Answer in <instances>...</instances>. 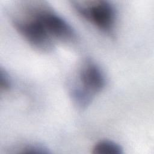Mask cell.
I'll return each instance as SVG.
<instances>
[{
	"label": "cell",
	"instance_id": "6da1fadb",
	"mask_svg": "<svg viewBox=\"0 0 154 154\" xmlns=\"http://www.w3.org/2000/svg\"><path fill=\"white\" fill-rule=\"evenodd\" d=\"M43 1L24 2L17 13L13 14L12 23L17 32L34 48L49 52L54 47L55 40L45 25L43 13Z\"/></svg>",
	"mask_w": 154,
	"mask_h": 154
},
{
	"label": "cell",
	"instance_id": "7a4b0ae2",
	"mask_svg": "<svg viewBox=\"0 0 154 154\" xmlns=\"http://www.w3.org/2000/svg\"><path fill=\"white\" fill-rule=\"evenodd\" d=\"M105 78L101 69L91 60L82 65L76 83L71 87L70 96L75 105L84 109L105 87Z\"/></svg>",
	"mask_w": 154,
	"mask_h": 154
},
{
	"label": "cell",
	"instance_id": "3957f363",
	"mask_svg": "<svg viewBox=\"0 0 154 154\" xmlns=\"http://www.w3.org/2000/svg\"><path fill=\"white\" fill-rule=\"evenodd\" d=\"M75 11L84 19L95 25L103 32L112 35L116 23L114 6L106 1H73Z\"/></svg>",
	"mask_w": 154,
	"mask_h": 154
},
{
	"label": "cell",
	"instance_id": "277c9868",
	"mask_svg": "<svg viewBox=\"0 0 154 154\" xmlns=\"http://www.w3.org/2000/svg\"><path fill=\"white\" fill-rule=\"evenodd\" d=\"M94 154H122L123 149L118 144L109 140H102L93 148Z\"/></svg>",
	"mask_w": 154,
	"mask_h": 154
},
{
	"label": "cell",
	"instance_id": "5b68a950",
	"mask_svg": "<svg viewBox=\"0 0 154 154\" xmlns=\"http://www.w3.org/2000/svg\"><path fill=\"white\" fill-rule=\"evenodd\" d=\"M22 153H46L47 149L38 144H29L22 149Z\"/></svg>",
	"mask_w": 154,
	"mask_h": 154
},
{
	"label": "cell",
	"instance_id": "8992f818",
	"mask_svg": "<svg viewBox=\"0 0 154 154\" xmlns=\"http://www.w3.org/2000/svg\"><path fill=\"white\" fill-rule=\"evenodd\" d=\"M1 79H0V87L1 90H8L10 87V81L8 78V74L6 73L5 71L1 69V73H0Z\"/></svg>",
	"mask_w": 154,
	"mask_h": 154
}]
</instances>
